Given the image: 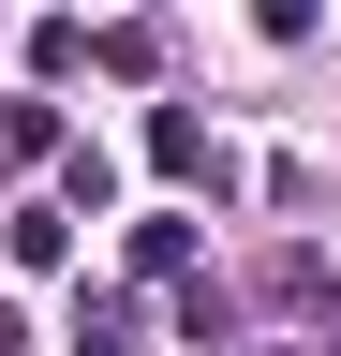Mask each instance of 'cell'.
<instances>
[{"label": "cell", "instance_id": "cell-1", "mask_svg": "<svg viewBox=\"0 0 341 356\" xmlns=\"http://www.w3.org/2000/svg\"><path fill=\"white\" fill-rule=\"evenodd\" d=\"M149 163H163V178H223V149H208V119H193V104H163V119H149Z\"/></svg>", "mask_w": 341, "mask_h": 356}, {"label": "cell", "instance_id": "cell-2", "mask_svg": "<svg viewBox=\"0 0 341 356\" xmlns=\"http://www.w3.org/2000/svg\"><path fill=\"white\" fill-rule=\"evenodd\" d=\"M15 267H74V208H15Z\"/></svg>", "mask_w": 341, "mask_h": 356}, {"label": "cell", "instance_id": "cell-3", "mask_svg": "<svg viewBox=\"0 0 341 356\" xmlns=\"http://www.w3.org/2000/svg\"><path fill=\"white\" fill-rule=\"evenodd\" d=\"M60 149V104H0V163H45Z\"/></svg>", "mask_w": 341, "mask_h": 356}, {"label": "cell", "instance_id": "cell-4", "mask_svg": "<svg viewBox=\"0 0 341 356\" xmlns=\"http://www.w3.org/2000/svg\"><path fill=\"white\" fill-rule=\"evenodd\" d=\"M74 356H134V312H119V297H104V312H90V327H74Z\"/></svg>", "mask_w": 341, "mask_h": 356}, {"label": "cell", "instance_id": "cell-5", "mask_svg": "<svg viewBox=\"0 0 341 356\" xmlns=\"http://www.w3.org/2000/svg\"><path fill=\"white\" fill-rule=\"evenodd\" d=\"M0 356H30V312H15V297H0Z\"/></svg>", "mask_w": 341, "mask_h": 356}]
</instances>
